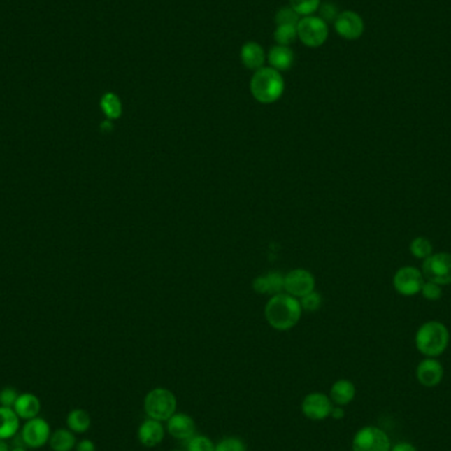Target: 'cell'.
I'll return each instance as SVG.
<instances>
[{"label": "cell", "mask_w": 451, "mask_h": 451, "mask_svg": "<svg viewBox=\"0 0 451 451\" xmlns=\"http://www.w3.org/2000/svg\"><path fill=\"white\" fill-rule=\"evenodd\" d=\"M450 343V331L441 321H427L417 329L415 345L425 358H438Z\"/></svg>", "instance_id": "6da1fadb"}, {"label": "cell", "mask_w": 451, "mask_h": 451, "mask_svg": "<svg viewBox=\"0 0 451 451\" xmlns=\"http://www.w3.org/2000/svg\"><path fill=\"white\" fill-rule=\"evenodd\" d=\"M300 302L289 294H276L266 305V320L268 324L278 331H285L294 327L300 321Z\"/></svg>", "instance_id": "7a4b0ae2"}, {"label": "cell", "mask_w": 451, "mask_h": 451, "mask_svg": "<svg viewBox=\"0 0 451 451\" xmlns=\"http://www.w3.org/2000/svg\"><path fill=\"white\" fill-rule=\"evenodd\" d=\"M250 87L252 96L257 102L271 104L281 98L285 85L280 71L269 66L255 71Z\"/></svg>", "instance_id": "3957f363"}, {"label": "cell", "mask_w": 451, "mask_h": 451, "mask_svg": "<svg viewBox=\"0 0 451 451\" xmlns=\"http://www.w3.org/2000/svg\"><path fill=\"white\" fill-rule=\"evenodd\" d=\"M144 410L147 417L166 422L177 412V397L168 388H153L144 397Z\"/></svg>", "instance_id": "277c9868"}, {"label": "cell", "mask_w": 451, "mask_h": 451, "mask_svg": "<svg viewBox=\"0 0 451 451\" xmlns=\"http://www.w3.org/2000/svg\"><path fill=\"white\" fill-rule=\"evenodd\" d=\"M389 436L382 429L367 425L354 434L352 451H391Z\"/></svg>", "instance_id": "5b68a950"}, {"label": "cell", "mask_w": 451, "mask_h": 451, "mask_svg": "<svg viewBox=\"0 0 451 451\" xmlns=\"http://www.w3.org/2000/svg\"><path fill=\"white\" fill-rule=\"evenodd\" d=\"M421 272L424 278L441 287L451 284V254L437 252L422 260Z\"/></svg>", "instance_id": "8992f818"}, {"label": "cell", "mask_w": 451, "mask_h": 451, "mask_svg": "<svg viewBox=\"0 0 451 451\" xmlns=\"http://www.w3.org/2000/svg\"><path fill=\"white\" fill-rule=\"evenodd\" d=\"M297 36L306 47H321L329 37V27L320 16H305L297 24Z\"/></svg>", "instance_id": "52a82bcc"}, {"label": "cell", "mask_w": 451, "mask_h": 451, "mask_svg": "<svg viewBox=\"0 0 451 451\" xmlns=\"http://www.w3.org/2000/svg\"><path fill=\"white\" fill-rule=\"evenodd\" d=\"M425 278L417 266H404L399 268L394 273L392 284L400 296L413 297L420 294Z\"/></svg>", "instance_id": "ba28073f"}, {"label": "cell", "mask_w": 451, "mask_h": 451, "mask_svg": "<svg viewBox=\"0 0 451 451\" xmlns=\"http://www.w3.org/2000/svg\"><path fill=\"white\" fill-rule=\"evenodd\" d=\"M333 401L329 394L322 392H312L306 394L301 403L302 415L310 421H324L330 417Z\"/></svg>", "instance_id": "9c48e42d"}, {"label": "cell", "mask_w": 451, "mask_h": 451, "mask_svg": "<svg viewBox=\"0 0 451 451\" xmlns=\"http://www.w3.org/2000/svg\"><path fill=\"white\" fill-rule=\"evenodd\" d=\"M50 436H52V431L49 424L44 418H38V417L28 420L22 430L24 443L32 449L43 448L50 440Z\"/></svg>", "instance_id": "30bf717a"}, {"label": "cell", "mask_w": 451, "mask_h": 451, "mask_svg": "<svg viewBox=\"0 0 451 451\" xmlns=\"http://www.w3.org/2000/svg\"><path fill=\"white\" fill-rule=\"evenodd\" d=\"M336 34L342 38L354 41L364 34V22L361 16L354 11L341 12L334 22Z\"/></svg>", "instance_id": "8fae6325"}, {"label": "cell", "mask_w": 451, "mask_h": 451, "mask_svg": "<svg viewBox=\"0 0 451 451\" xmlns=\"http://www.w3.org/2000/svg\"><path fill=\"white\" fill-rule=\"evenodd\" d=\"M445 376V370L437 358L422 359L416 368L417 382L425 388H434L440 385Z\"/></svg>", "instance_id": "7c38bea8"}, {"label": "cell", "mask_w": 451, "mask_h": 451, "mask_svg": "<svg viewBox=\"0 0 451 451\" xmlns=\"http://www.w3.org/2000/svg\"><path fill=\"white\" fill-rule=\"evenodd\" d=\"M314 278L305 269H294L284 278V290L292 297H303L314 289Z\"/></svg>", "instance_id": "4fadbf2b"}, {"label": "cell", "mask_w": 451, "mask_h": 451, "mask_svg": "<svg viewBox=\"0 0 451 451\" xmlns=\"http://www.w3.org/2000/svg\"><path fill=\"white\" fill-rule=\"evenodd\" d=\"M166 431L176 440L187 441L196 436L197 425L194 418L186 413H174L166 421Z\"/></svg>", "instance_id": "5bb4252c"}, {"label": "cell", "mask_w": 451, "mask_h": 451, "mask_svg": "<svg viewBox=\"0 0 451 451\" xmlns=\"http://www.w3.org/2000/svg\"><path fill=\"white\" fill-rule=\"evenodd\" d=\"M165 437V428L162 421L145 418L138 428V440L145 448H156Z\"/></svg>", "instance_id": "9a60e30c"}, {"label": "cell", "mask_w": 451, "mask_h": 451, "mask_svg": "<svg viewBox=\"0 0 451 451\" xmlns=\"http://www.w3.org/2000/svg\"><path fill=\"white\" fill-rule=\"evenodd\" d=\"M241 59L247 69L256 71L264 68L266 59V52L257 43L248 41L241 49Z\"/></svg>", "instance_id": "2e32d148"}, {"label": "cell", "mask_w": 451, "mask_h": 451, "mask_svg": "<svg viewBox=\"0 0 451 451\" xmlns=\"http://www.w3.org/2000/svg\"><path fill=\"white\" fill-rule=\"evenodd\" d=\"M357 396V387L355 384L348 380V379H339L336 380L331 388L329 397L331 399L333 404L339 405V406H346L354 401Z\"/></svg>", "instance_id": "e0dca14e"}, {"label": "cell", "mask_w": 451, "mask_h": 451, "mask_svg": "<svg viewBox=\"0 0 451 451\" xmlns=\"http://www.w3.org/2000/svg\"><path fill=\"white\" fill-rule=\"evenodd\" d=\"M13 410L23 420H32L40 413L41 401L34 394H19L16 403L13 405Z\"/></svg>", "instance_id": "ac0fdd59"}, {"label": "cell", "mask_w": 451, "mask_h": 451, "mask_svg": "<svg viewBox=\"0 0 451 451\" xmlns=\"http://www.w3.org/2000/svg\"><path fill=\"white\" fill-rule=\"evenodd\" d=\"M20 428V417L13 408L0 406V440H11Z\"/></svg>", "instance_id": "d6986e66"}, {"label": "cell", "mask_w": 451, "mask_h": 451, "mask_svg": "<svg viewBox=\"0 0 451 451\" xmlns=\"http://www.w3.org/2000/svg\"><path fill=\"white\" fill-rule=\"evenodd\" d=\"M254 289L262 294H280V292L284 289V276L278 272H271L255 278Z\"/></svg>", "instance_id": "ffe728a7"}, {"label": "cell", "mask_w": 451, "mask_h": 451, "mask_svg": "<svg viewBox=\"0 0 451 451\" xmlns=\"http://www.w3.org/2000/svg\"><path fill=\"white\" fill-rule=\"evenodd\" d=\"M268 62H269L271 68H273L278 71L289 70L294 62L293 50L289 47H284V45L271 48V50L268 53Z\"/></svg>", "instance_id": "44dd1931"}, {"label": "cell", "mask_w": 451, "mask_h": 451, "mask_svg": "<svg viewBox=\"0 0 451 451\" xmlns=\"http://www.w3.org/2000/svg\"><path fill=\"white\" fill-rule=\"evenodd\" d=\"M49 445L53 451H71L76 448L77 440L70 429H57L50 436Z\"/></svg>", "instance_id": "7402d4cb"}, {"label": "cell", "mask_w": 451, "mask_h": 451, "mask_svg": "<svg viewBox=\"0 0 451 451\" xmlns=\"http://www.w3.org/2000/svg\"><path fill=\"white\" fill-rule=\"evenodd\" d=\"M66 424L73 433L82 434V433H86L92 427V417L85 409L77 408L70 410L66 418Z\"/></svg>", "instance_id": "603a6c76"}, {"label": "cell", "mask_w": 451, "mask_h": 451, "mask_svg": "<svg viewBox=\"0 0 451 451\" xmlns=\"http://www.w3.org/2000/svg\"><path fill=\"white\" fill-rule=\"evenodd\" d=\"M101 108L108 120H115L122 115V102L116 94H104L101 98Z\"/></svg>", "instance_id": "cb8c5ba5"}, {"label": "cell", "mask_w": 451, "mask_h": 451, "mask_svg": "<svg viewBox=\"0 0 451 451\" xmlns=\"http://www.w3.org/2000/svg\"><path fill=\"white\" fill-rule=\"evenodd\" d=\"M409 251L418 260H425L433 254V244L425 236H416L409 244Z\"/></svg>", "instance_id": "d4e9b609"}, {"label": "cell", "mask_w": 451, "mask_h": 451, "mask_svg": "<svg viewBox=\"0 0 451 451\" xmlns=\"http://www.w3.org/2000/svg\"><path fill=\"white\" fill-rule=\"evenodd\" d=\"M275 41L278 43V45H284V47H289L290 44H293L296 41L297 36V25H276L275 29Z\"/></svg>", "instance_id": "484cf974"}, {"label": "cell", "mask_w": 451, "mask_h": 451, "mask_svg": "<svg viewBox=\"0 0 451 451\" xmlns=\"http://www.w3.org/2000/svg\"><path fill=\"white\" fill-rule=\"evenodd\" d=\"M289 6L300 16H312L318 11L321 0H289Z\"/></svg>", "instance_id": "4316f807"}, {"label": "cell", "mask_w": 451, "mask_h": 451, "mask_svg": "<svg viewBox=\"0 0 451 451\" xmlns=\"http://www.w3.org/2000/svg\"><path fill=\"white\" fill-rule=\"evenodd\" d=\"M186 451H215V443L208 436L196 434L187 440Z\"/></svg>", "instance_id": "83f0119b"}, {"label": "cell", "mask_w": 451, "mask_h": 451, "mask_svg": "<svg viewBox=\"0 0 451 451\" xmlns=\"http://www.w3.org/2000/svg\"><path fill=\"white\" fill-rule=\"evenodd\" d=\"M300 20V15L294 11L290 6L280 8L275 16L276 25H297Z\"/></svg>", "instance_id": "f1b7e54d"}, {"label": "cell", "mask_w": 451, "mask_h": 451, "mask_svg": "<svg viewBox=\"0 0 451 451\" xmlns=\"http://www.w3.org/2000/svg\"><path fill=\"white\" fill-rule=\"evenodd\" d=\"M215 451H247L245 442L239 437H224L215 445Z\"/></svg>", "instance_id": "f546056e"}, {"label": "cell", "mask_w": 451, "mask_h": 451, "mask_svg": "<svg viewBox=\"0 0 451 451\" xmlns=\"http://www.w3.org/2000/svg\"><path fill=\"white\" fill-rule=\"evenodd\" d=\"M420 294L427 301H438L441 300L443 292H442V287L436 284V282H431V281H428L425 280L424 284H422V288H421V292Z\"/></svg>", "instance_id": "4dcf8cb0"}, {"label": "cell", "mask_w": 451, "mask_h": 451, "mask_svg": "<svg viewBox=\"0 0 451 451\" xmlns=\"http://www.w3.org/2000/svg\"><path fill=\"white\" fill-rule=\"evenodd\" d=\"M321 303H322V299L315 292H310L309 294L301 297V308L303 310H308V312H315V310H318V308L321 306Z\"/></svg>", "instance_id": "1f68e13d"}, {"label": "cell", "mask_w": 451, "mask_h": 451, "mask_svg": "<svg viewBox=\"0 0 451 451\" xmlns=\"http://www.w3.org/2000/svg\"><path fill=\"white\" fill-rule=\"evenodd\" d=\"M318 12H320V17L324 20V23H331V22L334 23L338 15L341 13V12H338L336 4H333V3H321Z\"/></svg>", "instance_id": "d6a6232c"}, {"label": "cell", "mask_w": 451, "mask_h": 451, "mask_svg": "<svg viewBox=\"0 0 451 451\" xmlns=\"http://www.w3.org/2000/svg\"><path fill=\"white\" fill-rule=\"evenodd\" d=\"M19 394L13 388H4L0 391V406L13 408Z\"/></svg>", "instance_id": "836d02e7"}, {"label": "cell", "mask_w": 451, "mask_h": 451, "mask_svg": "<svg viewBox=\"0 0 451 451\" xmlns=\"http://www.w3.org/2000/svg\"><path fill=\"white\" fill-rule=\"evenodd\" d=\"M391 451H418L416 446L408 441H401L399 443H396L394 446H391Z\"/></svg>", "instance_id": "e575fe53"}, {"label": "cell", "mask_w": 451, "mask_h": 451, "mask_svg": "<svg viewBox=\"0 0 451 451\" xmlns=\"http://www.w3.org/2000/svg\"><path fill=\"white\" fill-rule=\"evenodd\" d=\"M76 450L77 451H95V443L92 440H82L76 445Z\"/></svg>", "instance_id": "d590c367"}, {"label": "cell", "mask_w": 451, "mask_h": 451, "mask_svg": "<svg viewBox=\"0 0 451 451\" xmlns=\"http://www.w3.org/2000/svg\"><path fill=\"white\" fill-rule=\"evenodd\" d=\"M345 416H346V412H345L343 406H339V405H334V406H333L331 413H330V417H331L333 420L341 421V420H343V418H345Z\"/></svg>", "instance_id": "8d00e7d4"}, {"label": "cell", "mask_w": 451, "mask_h": 451, "mask_svg": "<svg viewBox=\"0 0 451 451\" xmlns=\"http://www.w3.org/2000/svg\"><path fill=\"white\" fill-rule=\"evenodd\" d=\"M0 451H11L8 443L4 440H0Z\"/></svg>", "instance_id": "74e56055"}, {"label": "cell", "mask_w": 451, "mask_h": 451, "mask_svg": "<svg viewBox=\"0 0 451 451\" xmlns=\"http://www.w3.org/2000/svg\"><path fill=\"white\" fill-rule=\"evenodd\" d=\"M102 129H104V131H110L111 128H113V124H111V122L110 120H107V122H104V123H102Z\"/></svg>", "instance_id": "f35d334b"}, {"label": "cell", "mask_w": 451, "mask_h": 451, "mask_svg": "<svg viewBox=\"0 0 451 451\" xmlns=\"http://www.w3.org/2000/svg\"><path fill=\"white\" fill-rule=\"evenodd\" d=\"M11 451H27L24 449L23 446H15Z\"/></svg>", "instance_id": "ab89813d"}, {"label": "cell", "mask_w": 451, "mask_h": 451, "mask_svg": "<svg viewBox=\"0 0 451 451\" xmlns=\"http://www.w3.org/2000/svg\"><path fill=\"white\" fill-rule=\"evenodd\" d=\"M172 451H182V450H172Z\"/></svg>", "instance_id": "60d3db41"}]
</instances>
